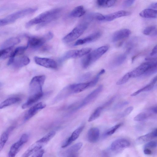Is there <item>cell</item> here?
<instances>
[{"instance_id":"cell-1","label":"cell","mask_w":157,"mask_h":157,"mask_svg":"<svg viewBox=\"0 0 157 157\" xmlns=\"http://www.w3.org/2000/svg\"><path fill=\"white\" fill-rule=\"evenodd\" d=\"M45 79L43 75L35 76L32 79L29 84L30 96L25 103L27 106H31L42 97V87Z\"/></svg>"},{"instance_id":"cell-2","label":"cell","mask_w":157,"mask_h":157,"mask_svg":"<svg viewBox=\"0 0 157 157\" xmlns=\"http://www.w3.org/2000/svg\"><path fill=\"white\" fill-rule=\"evenodd\" d=\"M62 11L61 8H58L43 12L28 21L25 25V27L29 28L38 24L45 25L57 18L60 16Z\"/></svg>"},{"instance_id":"cell-3","label":"cell","mask_w":157,"mask_h":157,"mask_svg":"<svg viewBox=\"0 0 157 157\" xmlns=\"http://www.w3.org/2000/svg\"><path fill=\"white\" fill-rule=\"evenodd\" d=\"M109 47L104 45L92 51L84 57L82 59L81 63L84 68L89 66L100 58L108 50Z\"/></svg>"},{"instance_id":"cell-4","label":"cell","mask_w":157,"mask_h":157,"mask_svg":"<svg viewBox=\"0 0 157 157\" xmlns=\"http://www.w3.org/2000/svg\"><path fill=\"white\" fill-rule=\"evenodd\" d=\"M89 87H90V82L69 85L62 90L57 95V98L58 99H60L71 94L82 91Z\"/></svg>"},{"instance_id":"cell-5","label":"cell","mask_w":157,"mask_h":157,"mask_svg":"<svg viewBox=\"0 0 157 157\" xmlns=\"http://www.w3.org/2000/svg\"><path fill=\"white\" fill-rule=\"evenodd\" d=\"M53 36V34L51 32H49L42 36L29 37L27 46L28 47L33 49H38L46 41L52 39Z\"/></svg>"},{"instance_id":"cell-6","label":"cell","mask_w":157,"mask_h":157,"mask_svg":"<svg viewBox=\"0 0 157 157\" xmlns=\"http://www.w3.org/2000/svg\"><path fill=\"white\" fill-rule=\"evenodd\" d=\"M87 27L86 23L78 25L63 38V41L65 43H69L74 41L83 33Z\"/></svg>"},{"instance_id":"cell-7","label":"cell","mask_w":157,"mask_h":157,"mask_svg":"<svg viewBox=\"0 0 157 157\" xmlns=\"http://www.w3.org/2000/svg\"><path fill=\"white\" fill-rule=\"evenodd\" d=\"M37 10L36 8H29L25 9L13 13L5 18L8 24L15 22L17 19L32 14Z\"/></svg>"},{"instance_id":"cell-8","label":"cell","mask_w":157,"mask_h":157,"mask_svg":"<svg viewBox=\"0 0 157 157\" xmlns=\"http://www.w3.org/2000/svg\"><path fill=\"white\" fill-rule=\"evenodd\" d=\"M91 50L90 48H86L79 50H69L64 54L60 59L62 61L69 59L79 58L88 54Z\"/></svg>"},{"instance_id":"cell-9","label":"cell","mask_w":157,"mask_h":157,"mask_svg":"<svg viewBox=\"0 0 157 157\" xmlns=\"http://www.w3.org/2000/svg\"><path fill=\"white\" fill-rule=\"evenodd\" d=\"M155 60L149 61L141 64L134 70L129 72L131 78H135L143 75L151 66L156 63Z\"/></svg>"},{"instance_id":"cell-10","label":"cell","mask_w":157,"mask_h":157,"mask_svg":"<svg viewBox=\"0 0 157 157\" xmlns=\"http://www.w3.org/2000/svg\"><path fill=\"white\" fill-rule=\"evenodd\" d=\"M29 136L26 134L22 135L20 139L11 146L7 157H15L21 146L28 140Z\"/></svg>"},{"instance_id":"cell-11","label":"cell","mask_w":157,"mask_h":157,"mask_svg":"<svg viewBox=\"0 0 157 157\" xmlns=\"http://www.w3.org/2000/svg\"><path fill=\"white\" fill-rule=\"evenodd\" d=\"M34 60L36 64L46 68L56 69L57 67V63L51 59L35 56Z\"/></svg>"},{"instance_id":"cell-12","label":"cell","mask_w":157,"mask_h":157,"mask_svg":"<svg viewBox=\"0 0 157 157\" xmlns=\"http://www.w3.org/2000/svg\"><path fill=\"white\" fill-rule=\"evenodd\" d=\"M46 105L43 102H40L34 105L28 110L24 117L25 121L28 120L34 115L39 111L44 108L46 107Z\"/></svg>"},{"instance_id":"cell-13","label":"cell","mask_w":157,"mask_h":157,"mask_svg":"<svg viewBox=\"0 0 157 157\" xmlns=\"http://www.w3.org/2000/svg\"><path fill=\"white\" fill-rule=\"evenodd\" d=\"M103 88V85H100L96 89L88 95L84 99L78 108L82 107V106L87 105L94 100L101 92Z\"/></svg>"},{"instance_id":"cell-14","label":"cell","mask_w":157,"mask_h":157,"mask_svg":"<svg viewBox=\"0 0 157 157\" xmlns=\"http://www.w3.org/2000/svg\"><path fill=\"white\" fill-rule=\"evenodd\" d=\"M129 141L124 139H120L113 142L111 145V149L113 151H117L128 147Z\"/></svg>"},{"instance_id":"cell-15","label":"cell","mask_w":157,"mask_h":157,"mask_svg":"<svg viewBox=\"0 0 157 157\" xmlns=\"http://www.w3.org/2000/svg\"><path fill=\"white\" fill-rule=\"evenodd\" d=\"M100 32H95L85 38L78 40L74 44V46H78L94 41L100 37L101 35Z\"/></svg>"},{"instance_id":"cell-16","label":"cell","mask_w":157,"mask_h":157,"mask_svg":"<svg viewBox=\"0 0 157 157\" xmlns=\"http://www.w3.org/2000/svg\"><path fill=\"white\" fill-rule=\"evenodd\" d=\"M84 127V125H81L76 129L71 134V136L67 139L62 146V147L65 148L69 146L73 142L79 137Z\"/></svg>"},{"instance_id":"cell-17","label":"cell","mask_w":157,"mask_h":157,"mask_svg":"<svg viewBox=\"0 0 157 157\" xmlns=\"http://www.w3.org/2000/svg\"><path fill=\"white\" fill-rule=\"evenodd\" d=\"M131 33L128 29H121L115 32L113 35L112 40L115 42L126 38L129 36Z\"/></svg>"},{"instance_id":"cell-18","label":"cell","mask_w":157,"mask_h":157,"mask_svg":"<svg viewBox=\"0 0 157 157\" xmlns=\"http://www.w3.org/2000/svg\"><path fill=\"white\" fill-rule=\"evenodd\" d=\"M130 14V13L129 12L124 10L119 11L104 16V21H111L117 18L127 16Z\"/></svg>"},{"instance_id":"cell-19","label":"cell","mask_w":157,"mask_h":157,"mask_svg":"<svg viewBox=\"0 0 157 157\" xmlns=\"http://www.w3.org/2000/svg\"><path fill=\"white\" fill-rule=\"evenodd\" d=\"M100 136V131L98 128L94 127L90 128L87 133V139L91 143H95L98 140Z\"/></svg>"},{"instance_id":"cell-20","label":"cell","mask_w":157,"mask_h":157,"mask_svg":"<svg viewBox=\"0 0 157 157\" xmlns=\"http://www.w3.org/2000/svg\"><path fill=\"white\" fill-rule=\"evenodd\" d=\"M43 145L36 141L23 154L21 157H29L41 149Z\"/></svg>"},{"instance_id":"cell-21","label":"cell","mask_w":157,"mask_h":157,"mask_svg":"<svg viewBox=\"0 0 157 157\" xmlns=\"http://www.w3.org/2000/svg\"><path fill=\"white\" fill-rule=\"evenodd\" d=\"M30 59L27 56H24L14 59L12 64L16 67H21L28 64Z\"/></svg>"},{"instance_id":"cell-22","label":"cell","mask_w":157,"mask_h":157,"mask_svg":"<svg viewBox=\"0 0 157 157\" xmlns=\"http://www.w3.org/2000/svg\"><path fill=\"white\" fill-rule=\"evenodd\" d=\"M14 128V127L13 126L9 127L1 135L0 137V152L3 149L7 142L10 133L13 129Z\"/></svg>"},{"instance_id":"cell-23","label":"cell","mask_w":157,"mask_h":157,"mask_svg":"<svg viewBox=\"0 0 157 157\" xmlns=\"http://www.w3.org/2000/svg\"><path fill=\"white\" fill-rule=\"evenodd\" d=\"M157 77L156 76L151 80L149 84L134 92L131 94V96H135L141 92L150 90L154 87L155 85L157 82Z\"/></svg>"},{"instance_id":"cell-24","label":"cell","mask_w":157,"mask_h":157,"mask_svg":"<svg viewBox=\"0 0 157 157\" xmlns=\"http://www.w3.org/2000/svg\"><path fill=\"white\" fill-rule=\"evenodd\" d=\"M82 143L78 142L73 145L68 149L64 153L63 155L64 157H68L77 152L82 147Z\"/></svg>"},{"instance_id":"cell-25","label":"cell","mask_w":157,"mask_h":157,"mask_svg":"<svg viewBox=\"0 0 157 157\" xmlns=\"http://www.w3.org/2000/svg\"><path fill=\"white\" fill-rule=\"evenodd\" d=\"M20 42V40L18 38L12 37L9 38L5 41L1 46L2 49L13 47L15 45Z\"/></svg>"},{"instance_id":"cell-26","label":"cell","mask_w":157,"mask_h":157,"mask_svg":"<svg viewBox=\"0 0 157 157\" xmlns=\"http://www.w3.org/2000/svg\"><path fill=\"white\" fill-rule=\"evenodd\" d=\"M139 15L144 18H155L157 17V11L156 10L152 9H147L141 11Z\"/></svg>"},{"instance_id":"cell-27","label":"cell","mask_w":157,"mask_h":157,"mask_svg":"<svg viewBox=\"0 0 157 157\" xmlns=\"http://www.w3.org/2000/svg\"><path fill=\"white\" fill-rule=\"evenodd\" d=\"M157 136V129H155L151 132L138 137L136 140L139 143H143L149 141Z\"/></svg>"},{"instance_id":"cell-28","label":"cell","mask_w":157,"mask_h":157,"mask_svg":"<svg viewBox=\"0 0 157 157\" xmlns=\"http://www.w3.org/2000/svg\"><path fill=\"white\" fill-rule=\"evenodd\" d=\"M86 13L85 10L82 6L75 7L70 13V16L73 17H79L82 16Z\"/></svg>"},{"instance_id":"cell-29","label":"cell","mask_w":157,"mask_h":157,"mask_svg":"<svg viewBox=\"0 0 157 157\" xmlns=\"http://www.w3.org/2000/svg\"><path fill=\"white\" fill-rule=\"evenodd\" d=\"M20 98L18 97H11L9 98L0 104V109L4 108L10 105L20 101Z\"/></svg>"},{"instance_id":"cell-30","label":"cell","mask_w":157,"mask_h":157,"mask_svg":"<svg viewBox=\"0 0 157 157\" xmlns=\"http://www.w3.org/2000/svg\"><path fill=\"white\" fill-rule=\"evenodd\" d=\"M55 134L56 132L55 131H51L37 141L36 142L44 145L50 140L55 136Z\"/></svg>"},{"instance_id":"cell-31","label":"cell","mask_w":157,"mask_h":157,"mask_svg":"<svg viewBox=\"0 0 157 157\" xmlns=\"http://www.w3.org/2000/svg\"><path fill=\"white\" fill-rule=\"evenodd\" d=\"M28 48L27 45L25 46H19L17 47L13 51L10 53V57L14 58L16 56L22 54Z\"/></svg>"},{"instance_id":"cell-32","label":"cell","mask_w":157,"mask_h":157,"mask_svg":"<svg viewBox=\"0 0 157 157\" xmlns=\"http://www.w3.org/2000/svg\"><path fill=\"white\" fill-rule=\"evenodd\" d=\"M143 33L147 36H155L157 35V28L155 26H151L145 28Z\"/></svg>"},{"instance_id":"cell-33","label":"cell","mask_w":157,"mask_h":157,"mask_svg":"<svg viewBox=\"0 0 157 157\" xmlns=\"http://www.w3.org/2000/svg\"><path fill=\"white\" fill-rule=\"evenodd\" d=\"M116 2V1L113 0H99L97 1V4L100 7H109L113 6L115 4Z\"/></svg>"},{"instance_id":"cell-34","label":"cell","mask_w":157,"mask_h":157,"mask_svg":"<svg viewBox=\"0 0 157 157\" xmlns=\"http://www.w3.org/2000/svg\"><path fill=\"white\" fill-rule=\"evenodd\" d=\"M125 54H121L117 56L113 61L112 63L113 66H118L121 64L126 58Z\"/></svg>"},{"instance_id":"cell-35","label":"cell","mask_w":157,"mask_h":157,"mask_svg":"<svg viewBox=\"0 0 157 157\" xmlns=\"http://www.w3.org/2000/svg\"><path fill=\"white\" fill-rule=\"evenodd\" d=\"M152 115V113L149 112H141L137 115L134 118L136 121H141L147 118Z\"/></svg>"},{"instance_id":"cell-36","label":"cell","mask_w":157,"mask_h":157,"mask_svg":"<svg viewBox=\"0 0 157 157\" xmlns=\"http://www.w3.org/2000/svg\"><path fill=\"white\" fill-rule=\"evenodd\" d=\"M103 109L101 107H98L90 116L88 121L91 122L97 119L100 115Z\"/></svg>"},{"instance_id":"cell-37","label":"cell","mask_w":157,"mask_h":157,"mask_svg":"<svg viewBox=\"0 0 157 157\" xmlns=\"http://www.w3.org/2000/svg\"><path fill=\"white\" fill-rule=\"evenodd\" d=\"M105 72V70L102 69L98 73L94 78L90 82V87L94 86L96 84L100 76Z\"/></svg>"},{"instance_id":"cell-38","label":"cell","mask_w":157,"mask_h":157,"mask_svg":"<svg viewBox=\"0 0 157 157\" xmlns=\"http://www.w3.org/2000/svg\"><path fill=\"white\" fill-rule=\"evenodd\" d=\"M157 63L150 67L143 74L145 76H149L157 72Z\"/></svg>"},{"instance_id":"cell-39","label":"cell","mask_w":157,"mask_h":157,"mask_svg":"<svg viewBox=\"0 0 157 157\" xmlns=\"http://www.w3.org/2000/svg\"><path fill=\"white\" fill-rule=\"evenodd\" d=\"M131 78L129 72L126 74L117 82V84L121 85L126 82Z\"/></svg>"},{"instance_id":"cell-40","label":"cell","mask_w":157,"mask_h":157,"mask_svg":"<svg viewBox=\"0 0 157 157\" xmlns=\"http://www.w3.org/2000/svg\"><path fill=\"white\" fill-rule=\"evenodd\" d=\"M121 124L120 123L113 126L106 132L105 135L107 136L112 135L121 126Z\"/></svg>"},{"instance_id":"cell-41","label":"cell","mask_w":157,"mask_h":157,"mask_svg":"<svg viewBox=\"0 0 157 157\" xmlns=\"http://www.w3.org/2000/svg\"><path fill=\"white\" fill-rule=\"evenodd\" d=\"M133 109V107L129 106L121 114L120 116L121 117H124L129 114Z\"/></svg>"},{"instance_id":"cell-42","label":"cell","mask_w":157,"mask_h":157,"mask_svg":"<svg viewBox=\"0 0 157 157\" xmlns=\"http://www.w3.org/2000/svg\"><path fill=\"white\" fill-rule=\"evenodd\" d=\"M157 143L155 141H151L147 143L144 145V148H154L156 147Z\"/></svg>"},{"instance_id":"cell-43","label":"cell","mask_w":157,"mask_h":157,"mask_svg":"<svg viewBox=\"0 0 157 157\" xmlns=\"http://www.w3.org/2000/svg\"><path fill=\"white\" fill-rule=\"evenodd\" d=\"M128 103L129 102L128 101H122L117 104L114 107V109H120L128 105Z\"/></svg>"},{"instance_id":"cell-44","label":"cell","mask_w":157,"mask_h":157,"mask_svg":"<svg viewBox=\"0 0 157 157\" xmlns=\"http://www.w3.org/2000/svg\"><path fill=\"white\" fill-rule=\"evenodd\" d=\"M44 152V150L41 149L34 153L32 157H43Z\"/></svg>"},{"instance_id":"cell-45","label":"cell","mask_w":157,"mask_h":157,"mask_svg":"<svg viewBox=\"0 0 157 157\" xmlns=\"http://www.w3.org/2000/svg\"><path fill=\"white\" fill-rule=\"evenodd\" d=\"M134 0H129L124 1L122 3V6L124 7H128L131 6L134 3Z\"/></svg>"},{"instance_id":"cell-46","label":"cell","mask_w":157,"mask_h":157,"mask_svg":"<svg viewBox=\"0 0 157 157\" xmlns=\"http://www.w3.org/2000/svg\"><path fill=\"white\" fill-rule=\"evenodd\" d=\"M150 56L152 57H155L157 56V45H156L153 48L150 54Z\"/></svg>"},{"instance_id":"cell-47","label":"cell","mask_w":157,"mask_h":157,"mask_svg":"<svg viewBox=\"0 0 157 157\" xmlns=\"http://www.w3.org/2000/svg\"><path fill=\"white\" fill-rule=\"evenodd\" d=\"M115 99V97H112L108 101H107L105 104H104L103 105V108L104 107H105V106H108L110 104H112L113 102L114 101Z\"/></svg>"},{"instance_id":"cell-48","label":"cell","mask_w":157,"mask_h":157,"mask_svg":"<svg viewBox=\"0 0 157 157\" xmlns=\"http://www.w3.org/2000/svg\"><path fill=\"white\" fill-rule=\"evenodd\" d=\"M8 24L7 21L4 18L0 19V27Z\"/></svg>"},{"instance_id":"cell-49","label":"cell","mask_w":157,"mask_h":157,"mask_svg":"<svg viewBox=\"0 0 157 157\" xmlns=\"http://www.w3.org/2000/svg\"><path fill=\"white\" fill-rule=\"evenodd\" d=\"M144 152L146 155H150L151 154V151L148 148H145L144 150Z\"/></svg>"},{"instance_id":"cell-50","label":"cell","mask_w":157,"mask_h":157,"mask_svg":"<svg viewBox=\"0 0 157 157\" xmlns=\"http://www.w3.org/2000/svg\"><path fill=\"white\" fill-rule=\"evenodd\" d=\"M157 107H154L150 109V110L152 113H157Z\"/></svg>"},{"instance_id":"cell-51","label":"cell","mask_w":157,"mask_h":157,"mask_svg":"<svg viewBox=\"0 0 157 157\" xmlns=\"http://www.w3.org/2000/svg\"><path fill=\"white\" fill-rule=\"evenodd\" d=\"M157 3H154L151 5L150 7L152 8L156 9L157 8Z\"/></svg>"},{"instance_id":"cell-52","label":"cell","mask_w":157,"mask_h":157,"mask_svg":"<svg viewBox=\"0 0 157 157\" xmlns=\"http://www.w3.org/2000/svg\"><path fill=\"white\" fill-rule=\"evenodd\" d=\"M1 85H2V84H1V83H0V87L1 86Z\"/></svg>"}]
</instances>
